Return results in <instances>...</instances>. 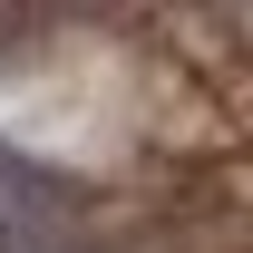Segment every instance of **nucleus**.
<instances>
[{
  "label": "nucleus",
  "instance_id": "obj_1",
  "mask_svg": "<svg viewBox=\"0 0 253 253\" xmlns=\"http://www.w3.org/2000/svg\"><path fill=\"white\" fill-rule=\"evenodd\" d=\"M0 253H78V195L20 156H0Z\"/></svg>",
  "mask_w": 253,
  "mask_h": 253
}]
</instances>
